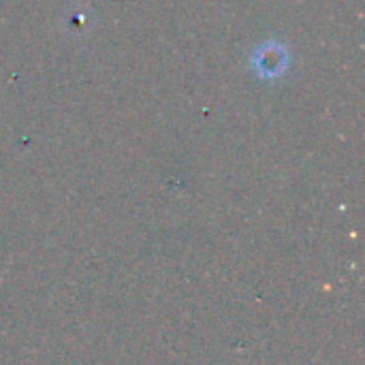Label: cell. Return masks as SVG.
Wrapping results in <instances>:
<instances>
[{
  "label": "cell",
  "mask_w": 365,
  "mask_h": 365,
  "mask_svg": "<svg viewBox=\"0 0 365 365\" xmlns=\"http://www.w3.org/2000/svg\"><path fill=\"white\" fill-rule=\"evenodd\" d=\"M289 66V51L284 45L269 41L255 49L252 53V68L263 79H276L280 77Z\"/></svg>",
  "instance_id": "1"
}]
</instances>
